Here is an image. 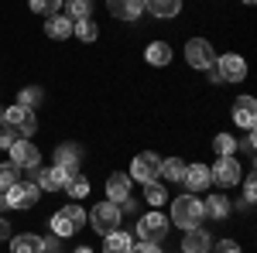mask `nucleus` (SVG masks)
I'll return each mask as SVG.
<instances>
[{"label": "nucleus", "mask_w": 257, "mask_h": 253, "mask_svg": "<svg viewBox=\"0 0 257 253\" xmlns=\"http://www.w3.org/2000/svg\"><path fill=\"white\" fill-rule=\"evenodd\" d=\"M202 198L199 195H189V192H182L178 198H172V212H168V222L172 226H178L182 233L185 229H196V226H202Z\"/></svg>", "instance_id": "nucleus-1"}, {"label": "nucleus", "mask_w": 257, "mask_h": 253, "mask_svg": "<svg viewBox=\"0 0 257 253\" xmlns=\"http://www.w3.org/2000/svg\"><path fill=\"white\" fill-rule=\"evenodd\" d=\"M82 226H86V209H82L79 202H69V205L55 209L52 219H48V229L59 236V239H69V236L82 233Z\"/></svg>", "instance_id": "nucleus-2"}, {"label": "nucleus", "mask_w": 257, "mask_h": 253, "mask_svg": "<svg viewBox=\"0 0 257 253\" xmlns=\"http://www.w3.org/2000/svg\"><path fill=\"white\" fill-rule=\"evenodd\" d=\"M120 219H123V212H120V205L117 202H96L93 209H86V226H93L99 236H106V233H113L120 226Z\"/></svg>", "instance_id": "nucleus-3"}, {"label": "nucleus", "mask_w": 257, "mask_h": 253, "mask_svg": "<svg viewBox=\"0 0 257 253\" xmlns=\"http://www.w3.org/2000/svg\"><path fill=\"white\" fill-rule=\"evenodd\" d=\"M4 198H7V209L31 212V209L38 205V198H41V188L35 185V181H14V185L4 192Z\"/></svg>", "instance_id": "nucleus-4"}, {"label": "nucleus", "mask_w": 257, "mask_h": 253, "mask_svg": "<svg viewBox=\"0 0 257 253\" xmlns=\"http://www.w3.org/2000/svg\"><path fill=\"white\" fill-rule=\"evenodd\" d=\"M185 65L206 72L209 65H216V45L209 38H189L185 41Z\"/></svg>", "instance_id": "nucleus-5"}, {"label": "nucleus", "mask_w": 257, "mask_h": 253, "mask_svg": "<svg viewBox=\"0 0 257 253\" xmlns=\"http://www.w3.org/2000/svg\"><path fill=\"white\" fill-rule=\"evenodd\" d=\"M168 229H172V222H168V215L158 212V209H151V212H144L138 219V236L148 239V243H165V239H168Z\"/></svg>", "instance_id": "nucleus-6"}, {"label": "nucleus", "mask_w": 257, "mask_h": 253, "mask_svg": "<svg viewBox=\"0 0 257 253\" xmlns=\"http://www.w3.org/2000/svg\"><path fill=\"white\" fill-rule=\"evenodd\" d=\"M127 175H131V181H141V185L158 181L161 178V154H155V151H141V154H134Z\"/></svg>", "instance_id": "nucleus-7"}, {"label": "nucleus", "mask_w": 257, "mask_h": 253, "mask_svg": "<svg viewBox=\"0 0 257 253\" xmlns=\"http://www.w3.org/2000/svg\"><path fill=\"white\" fill-rule=\"evenodd\" d=\"M209 175H213V185H219V188H237L240 178H243V168H240L237 157L230 154V157H216Z\"/></svg>", "instance_id": "nucleus-8"}, {"label": "nucleus", "mask_w": 257, "mask_h": 253, "mask_svg": "<svg viewBox=\"0 0 257 253\" xmlns=\"http://www.w3.org/2000/svg\"><path fill=\"white\" fill-rule=\"evenodd\" d=\"M4 123L14 127V130H18L21 137H28V140H31L35 130H38V117H35V110H31V106H21V103H14V106L4 110Z\"/></svg>", "instance_id": "nucleus-9"}, {"label": "nucleus", "mask_w": 257, "mask_h": 253, "mask_svg": "<svg viewBox=\"0 0 257 253\" xmlns=\"http://www.w3.org/2000/svg\"><path fill=\"white\" fill-rule=\"evenodd\" d=\"M7 151H11V164H18L21 171H31V168H38V164H41L38 144H35V140H28V137H18Z\"/></svg>", "instance_id": "nucleus-10"}, {"label": "nucleus", "mask_w": 257, "mask_h": 253, "mask_svg": "<svg viewBox=\"0 0 257 253\" xmlns=\"http://www.w3.org/2000/svg\"><path fill=\"white\" fill-rule=\"evenodd\" d=\"M31 181L38 185L41 192H65V185H69V171L59 168V164H52V168H31Z\"/></svg>", "instance_id": "nucleus-11"}, {"label": "nucleus", "mask_w": 257, "mask_h": 253, "mask_svg": "<svg viewBox=\"0 0 257 253\" xmlns=\"http://www.w3.org/2000/svg\"><path fill=\"white\" fill-rule=\"evenodd\" d=\"M230 120L237 123L243 134H250V130L257 127V99H254V96H247V93H243V96H237L233 110H230Z\"/></svg>", "instance_id": "nucleus-12"}, {"label": "nucleus", "mask_w": 257, "mask_h": 253, "mask_svg": "<svg viewBox=\"0 0 257 253\" xmlns=\"http://www.w3.org/2000/svg\"><path fill=\"white\" fill-rule=\"evenodd\" d=\"M182 185H185V192L189 195H199V192H209V185H213V175H209V164H185V175H182Z\"/></svg>", "instance_id": "nucleus-13"}, {"label": "nucleus", "mask_w": 257, "mask_h": 253, "mask_svg": "<svg viewBox=\"0 0 257 253\" xmlns=\"http://www.w3.org/2000/svg\"><path fill=\"white\" fill-rule=\"evenodd\" d=\"M216 72L223 76V82H243L247 79V62L237 52H226V55H216Z\"/></svg>", "instance_id": "nucleus-14"}, {"label": "nucleus", "mask_w": 257, "mask_h": 253, "mask_svg": "<svg viewBox=\"0 0 257 253\" xmlns=\"http://www.w3.org/2000/svg\"><path fill=\"white\" fill-rule=\"evenodd\" d=\"M209 250H213V233H209V229H202V226L185 229V236H182V250L178 253H209Z\"/></svg>", "instance_id": "nucleus-15"}, {"label": "nucleus", "mask_w": 257, "mask_h": 253, "mask_svg": "<svg viewBox=\"0 0 257 253\" xmlns=\"http://www.w3.org/2000/svg\"><path fill=\"white\" fill-rule=\"evenodd\" d=\"M172 59H175V52H172V45H168V41L155 38V41H148V45H144V62H148V65L165 69V65H172Z\"/></svg>", "instance_id": "nucleus-16"}, {"label": "nucleus", "mask_w": 257, "mask_h": 253, "mask_svg": "<svg viewBox=\"0 0 257 253\" xmlns=\"http://www.w3.org/2000/svg\"><path fill=\"white\" fill-rule=\"evenodd\" d=\"M55 164L69 171V178L79 175V164H82V147L79 144H59L55 147Z\"/></svg>", "instance_id": "nucleus-17"}, {"label": "nucleus", "mask_w": 257, "mask_h": 253, "mask_svg": "<svg viewBox=\"0 0 257 253\" xmlns=\"http://www.w3.org/2000/svg\"><path fill=\"white\" fill-rule=\"evenodd\" d=\"M106 14L117 21H138L144 14V0H106Z\"/></svg>", "instance_id": "nucleus-18"}, {"label": "nucleus", "mask_w": 257, "mask_h": 253, "mask_svg": "<svg viewBox=\"0 0 257 253\" xmlns=\"http://www.w3.org/2000/svg\"><path fill=\"white\" fill-rule=\"evenodd\" d=\"M131 185H134V181H131L127 171H113V175L106 178V202H117L120 205V202L131 195Z\"/></svg>", "instance_id": "nucleus-19"}, {"label": "nucleus", "mask_w": 257, "mask_h": 253, "mask_svg": "<svg viewBox=\"0 0 257 253\" xmlns=\"http://www.w3.org/2000/svg\"><path fill=\"white\" fill-rule=\"evenodd\" d=\"M144 14L155 21H172L182 14V0H144Z\"/></svg>", "instance_id": "nucleus-20"}, {"label": "nucleus", "mask_w": 257, "mask_h": 253, "mask_svg": "<svg viewBox=\"0 0 257 253\" xmlns=\"http://www.w3.org/2000/svg\"><path fill=\"white\" fill-rule=\"evenodd\" d=\"M230 209H233V202H230L223 192H213L206 202H202V215H209V219H216V222L230 219Z\"/></svg>", "instance_id": "nucleus-21"}, {"label": "nucleus", "mask_w": 257, "mask_h": 253, "mask_svg": "<svg viewBox=\"0 0 257 253\" xmlns=\"http://www.w3.org/2000/svg\"><path fill=\"white\" fill-rule=\"evenodd\" d=\"M131 246H134V236L127 229H120V226L103 236V253H131Z\"/></svg>", "instance_id": "nucleus-22"}, {"label": "nucleus", "mask_w": 257, "mask_h": 253, "mask_svg": "<svg viewBox=\"0 0 257 253\" xmlns=\"http://www.w3.org/2000/svg\"><path fill=\"white\" fill-rule=\"evenodd\" d=\"M45 35L52 41H69L72 38V21L65 14H55V18H45Z\"/></svg>", "instance_id": "nucleus-23"}, {"label": "nucleus", "mask_w": 257, "mask_h": 253, "mask_svg": "<svg viewBox=\"0 0 257 253\" xmlns=\"http://www.w3.org/2000/svg\"><path fill=\"white\" fill-rule=\"evenodd\" d=\"M7 243H11V253H41V236L38 233H14Z\"/></svg>", "instance_id": "nucleus-24"}, {"label": "nucleus", "mask_w": 257, "mask_h": 253, "mask_svg": "<svg viewBox=\"0 0 257 253\" xmlns=\"http://www.w3.org/2000/svg\"><path fill=\"white\" fill-rule=\"evenodd\" d=\"M72 38L82 41V45H93V41H99V24H96L93 18L72 21Z\"/></svg>", "instance_id": "nucleus-25"}, {"label": "nucleus", "mask_w": 257, "mask_h": 253, "mask_svg": "<svg viewBox=\"0 0 257 253\" xmlns=\"http://www.w3.org/2000/svg\"><path fill=\"white\" fill-rule=\"evenodd\" d=\"M182 175H185V161L182 157H161V178H165V185H182Z\"/></svg>", "instance_id": "nucleus-26"}, {"label": "nucleus", "mask_w": 257, "mask_h": 253, "mask_svg": "<svg viewBox=\"0 0 257 253\" xmlns=\"http://www.w3.org/2000/svg\"><path fill=\"white\" fill-rule=\"evenodd\" d=\"M62 11L69 21H82L93 18V0H62Z\"/></svg>", "instance_id": "nucleus-27"}, {"label": "nucleus", "mask_w": 257, "mask_h": 253, "mask_svg": "<svg viewBox=\"0 0 257 253\" xmlns=\"http://www.w3.org/2000/svg\"><path fill=\"white\" fill-rule=\"evenodd\" d=\"M144 202H148L151 209H161V205L168 202V188H165V181H148V185H144Z\"/></svg>", "instance_id": "nucleus-28"}, {"label": "nucleus", "mask_w": 257, "mask_h": 253, "mask_svg": "<svg viewBox=\"0 0 257 253\" xmlns=\"http://www.w3.org/2000/svg\"><path fill=\"white\" fill-rule=\"evenodd\" d=\"M65 195H69V202H82V198L89 195V178L86 175H72L69 185H65Z\"/></svg>", "instance_id": "nucleus-29"}, {"label": "nucleus", "mask_w": 257, "mask_h": 253, "mask_svg": "<svg viewBox=\"0 0 257 253\" xmlns=\"http://www.w3.org/2000/svg\"><path fill=\"white\" fill-rule=\"evenodd\" d=\"M28 7H31L35 18H55V14H62V0H28Z\"/></svg>", "instance_id": "nucleus-30"}, {"label": "nucleus", "mask_w": 257, "mask_h": 253, "mask_svg": "<svg viewBox=\"0 0 257 253\" xmlns=\"http://www.w3.org/2000/svg\"><path fill=\"white\" fill-rule=\"evenodd\" d=\"M213 154H216V157L237 154V137H233V134H216V137H213Z\"/></svg>", "instance_id": "nucleus-31"}, {"label": "nucleus", "mask_w": 257, "mask_h": 253, "mask_svg": "<svg viewBox=\"0 0 257 253\" xmlns=\"http://www.w3.org/2000/svg\"><path fill=\"white\" fill-rule=\"evenodd\" d=\"M18 103H21V106H31V110H35L38 103H45V86H24V89L18 93Z\"/></svg>", "instance_id": "nucleus-32"}, {"label": "nucleus", "mask_w": 257, "mask_h": 253, "mask_svg": "<svg viewBox=\"0 0 257 253\" xmlns=\"http://www.w3.org/2000/svg\"><path fill=\"white\" fill-rule=\"evenodd\" d=\"M14 181H21V168H18V164H11V161L0 164V192H7Z\"/></svg>", "instance_id": "nucleus-33"}, {"label": "nucleus", "mask_w": 257, "mask_h": 253, "mask_svg": "<svg viewBox=\"0 0 257 253\" xmlns=\"http://www.w3.org/2000/svg\"><path fill=\"white\" fill-rule=\"evenodd\" d=\"M254 181H257L254 175L240 178V188H243V209H250V205H254V198H257V185H254Z\"/></svg>", "instance_id": "nucleus-34"}, {"label": "nucleus", "mask_w": 257, "mask_h": 253, "mask_svg": "<svg viewBox=\"0 0 257 253\" xmlns=\"http://www.w3.org/2000/svg\"><path fill=\"white\" fill-rule=\"evenodd\" d=\"M18 130H14V127H7V123H0V151H7V147H11V144H14V140H18Z\"/></svg>", "instance_id": "nucleus-35"}, {"label": "nucleus", "mask_w": 257, "mask_h": 253, "mask_svg": "<svg viewBox=\"0 0 257 253\" xmlns=\"http://www.w3.org/2000/svg\"><path fill=\"white\" fill-rule=\"evenodd\" d=\"M213 253H243L237 239H213Z\"/></svg>", "instance_id": "nucleus-36"}, {"label": "nucleus", "mask_w": 257, "mask_h": 253, "mask_svg": "<svg viewBox=\"0 0 257 253\" xmlns=\"http://www.w3.org/2000/svg\"><path fill=\"white\" fill-rule=\"evenodd\" d=\"M131 253H165L161 250V243H148V239H134V246H131Z\"/></svg>", "instance_id": "nucleus-37"}, {"label": "nucleus", "mask_w": 257, "mask_h": 253, "mask_svg": "<svg viewBox=\"0 0 257 253\" xmlns=\"http://www.w3.org/2000/svg\"><path fill=\"white\" fill-rule=\"evenodd\" d=\"M62 250V239L55 233L52 236H41V253H59Z\"/></svg>", "instance_id": "nucleus-38"}, {"label": "nucleus", "mask_w": 257, "mask_h": 253, "mask_svg": "<svg viewBox=\"0 0 257 253\" xmlns=\"http://www.w3.org/2000/svg\"><path fill=\"white\" fill-rule=\"evenodd\" d=\"M237 151H243V154H250V157H254V151H257L254 130H250V134H247V137H243V140H240V144H237Z\"/></svg>", "instance_id": "nucleus-39"}, {"label": "nucleus", "mask_w": 257, "mask_h": 253, "mask_svg": "<svg viewBox=\"0 0 257 253\" xmlns=\"http://www.w3.org/2000/svg\"><path fill=\"white\" fill-rule=\"evenodd\" d=\"M11 236H14V229H11V222H7V219L0 215V243H4V239H11Z\"/></svg>", "instance_id": "nucleus-40"}, {"label": "nucleus", "mask_w": 257, "mask_h": 253, "mask_svg": "<svg viewBox=\"0 0 257 253\" xmlns=\"http://www.w3.org/2000/svg\"><path fill=\"white\" fill-rule=\"evenodd\" d=\"M206 79H209L213 86H223V76L216 72V65H209V69H206Z\"/></svg>", "instance_id": "nucleus-41"}, {"label": "nucleus", "mask_w": 257, "mask_h": 253, "mask_svg": "<svg viewBox=\"0 0 257 253\" xmlns=\"http://www.w3.org/2000/svg\"><path fill=\"white\" fill-rule=\"evenodd\" d=\"M72 253H96V250H93V246H76Z\"/></svg>", "instance_id": "nucleus-42"}, {"label": "nucleus", "mask_w": 257, "mask_h": 253, "mask_svg": "<svg viewBox=\"0 0 257 253\" xmlns=\"http://www.w3.org/2000/svg\"><path fill=\"white\" fill-rule=\"evenodd\" d=\"M0 212H7V198H4V192H0Z\"/></svg>", "instance_id": "nucleus-43"}, {"label": "nucleus", "mask_w": 257, "mask_h": 253, "mask_svg": "<svg viewBox=\"0 0 257 253\" xmlns=\"http://www.w3.org/2000/svg\"><path fill=\"white\" fill-rule=\"evenodd\" d=\"M243 4H254V0H243Z\"/></svg>", "instance_id": "nucleus-44"}]
</instances>
